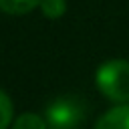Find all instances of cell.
I'll use <instances>...</instances> for the list:
<instances>
[{"label": "cell", "mask_w": 129, "mask_h": 129, "mask_svg": "<svg viewBox=\"0 0 129 129\" xmlns=\"http://www.w3.org/2000/svg\"><path fill=\"white\" fill-rule=\"evenodd\" d=\"M97 87L107 99L115 103H127L129 101V60L113 58L103 62L97 71Z\"/></svg>", "instance_id": "cell-1"}, {"label": "cell", "mask_w": 129, "mask_h": 129, "mask_svg": "<svg viewBox=\"0 0 129 129\" xmlns=\"http://www.w3.org/2000/svg\"><path fill=\"white\" fill-rule=\"evenodd\" d=\"M85 101L73 95L58 97L46 107L48 129H77L85 119Z\"/></svg>", "instance_id": "cell-2"}, {"label": "cell", "mask_w": 129, "mask_h": 129, "mask_svg": "<svg viewBox=\"0 0 129 129\" xmlns=\"http://www.w3.org/2000/svg\"><path fill=\"white\" fill-rule=\"evenodd\" d=\"M95 129H129V105H117L99 117Z\"/></svg>", "instance_id": "cell-3"}, {"label": "cell", "mask_w": 129, "mask_h": 129, "mask_svg": "<svg viewBox=\"0 0 129 129\" xmlns=\"http://www.w3.org/2000/svg\"><path fill=\"white\" fill-rule=\"evenodd\" d=\"M36 6H40V0H0V10L12 16L28 14Z\"/></svg>", "instance_id": "cell-4"}, {"label": "cell", "mask_w": 129, "mask_h": 129, "mask_svg": "<svg viewBox=\"0 0 129 129\" xmlns=\"http://www.w3.org/2000/svg\"><path fill=\"white\" fill-rule=\"evenodd\" d=\"M46 121L34 113H22L14 121V129H46Z\"/></svg>", "instance_id": "cell-5"}, {"label": "cell", "mask_w": 129, "mask_h": 129, "mask_svg": "<svg viewBox=\"0 0 129 129\" xmlns=\"http://www.w3.org/2000/svg\"><path fill=\"white\" fill-rule=\"evenodd\" d=\"M40 10L46 18H60L67 12V2L64 0H40Z\"/></svg>", "instance_id": "cell-6"}, {"label": "cell", "mask_w": 129, "mask_h": 129, "mask_svg": "<svg viewBox=\"0 0 129 129\" xmlns=\"http://www.w3.org/2000/svg\"><path fill=\"white\" fill-rule=\"evenodd\" d=\"M12 121V101L0 89V129H6Z\"/></svg>", "instance_id": "cell-7"}]
</instances>
